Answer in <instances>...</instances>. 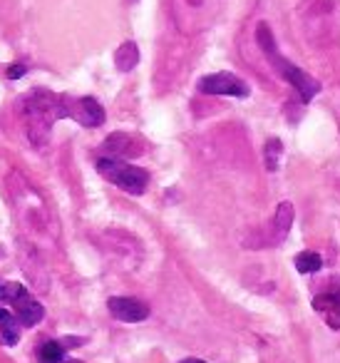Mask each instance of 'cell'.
<instances>
[{
    "mask_svg": "<svg viewBox=\"0 0 340 363\" xmlns=\"http://www.w3.org/2000/svg\"><path fill=\"white\" fill-rule=\"evenodd\" d=\"M23 107H26L28 135H30L33 145L47 142L50 127L55 125L57 120L67 117L65 97L52 95V92H47V90H33L28 97H23Z\"/></svg>",
    "mask_w": 340,
    "mask_h": 363,
    "instance_id": "6da1fadb",
    "label": "cell"
},
{
    "mask_svg": "<svg viewBox=\"0 0 340 363\" xmlns=\"http://www.w3.org/2000/svg\"><path fill=\"white\" fill-rule=\"evenodd\" d=\"M256 40H259L261 50H264L266 57L271 60V65H273L276 70L283 75V80L288 82V85L295 87L300 102H310L315 95H318V92H320V82L315 80V77H310L308 72H303L300 67H295L293 62H288L283 55H280L278 48H276L273 35H271V28L266 26V23H261V26L256 28Z\"/></svg>",
    "mask_w": 340,
    "mask_h": 363,
    "instance_id": "7a4b0ae2",
    "label": "cell"
},
{
    "mask_svg": "<svg viewBox=\"0 0 340 363\" xmlns=\"http://www.w3.org/2000/svg\"><path fill=\"white\" fill-rule=\"evenodd\" d=\"M303 33L310 45H330L338 38V3L335 0H305Z\"/></svg>",
    "mask_w": 340,
    "mask_h": 363,
    "instance_id": "3957f363",
    "label": "cell"
},
{
    "mask_svg": "<svg viewBox=\"0 0 340 363\" xmlns=\"http://www.w3.org/2000/svg\"><path fill=\"white\" fill-rule=\"evenodd\" d=\"M224 0H171V16L184 35H199L219 16Z\"/></svg>",
    "mask_w": 340,
    "mask_h": 363,
    "instance_id": "277c9868",
    "label": "cell"
},
{
    "mask_svg": "<svg viewBox=\"0 0 340 363\" xmlns=\"http://www.w3.org/2000/svg\"><path fill=\"white\" fill-rule=\"evenodd\" d=\"M95 164L97 172L107 182H112L115 187L125 189L130 194H144L147 187H149V172L144 167L130 164L125 160H112V157H100Z\"/></svg>",
    "mask_w": 340,
    "mask_h": 363,
    "instance_id": "5b68a950",
    "label": "cell"
},
{
    "mask_svg": "<svg viewBox=\"0 0 340 363\" xmlns=\"http://www.w3.org/2000/svg\"><path fill=\"white\" fill-rule=\"evenodd\" d=\"M0 301L11 303L16 308V318L21 321V326L33 328L45 318V308L38 298H33V294L28 291L23 284L16 281H8V284H0Z\"/></svg>",
    "mask_w": 340,
    "mask_h": 363,
    "instance_id": "8992f818",
    "label": "cell"
},
{
    "mask_svg": "<svg viewBox=\"0 0 340 363\" xmlns=\"http://www.w3.org/2000/svg\"><path fill=\"white\" fill-rule=\"evenodd\" d=\"M199 92L204 95H226V97H244L251 95V87L241 80L234 72H214V75H204L199 80Z\"/></svg>",
    "mask_w": 340,
    "mask_h": 363,
    "instance_id": "52a82bcc",
    "label": "cell"
},
{
    "mask_svg": "<svg viewBox=\"0 0 340 363\" xmlns=\"http://www.w3.org/2000/svg\"><path fill=\"white\" fill-rule=\"evenodd\" d=\"M65 110L82 127H100L105 122V107L95 97H65Z\"/></svg>",
    "mask_w": 340,
    "mask_h": 363,
    "instance_id": "ba28073f",
    "label": "cell"
},
{
    "mask_svg": "<svg viewBox=\"0 0 340 363\" xmlns=\"http://www.w3.org/2000/svg\"><path fill=\"white\" fill-rule=\"evenodd\" d=\"M107 308H110V313L117 321H125V323H140L149 316V306L132 296H112L107 301Z\"/></svg>",
    "mask_w": 340,
    "mask_h": 363,
    "instance_id": "9c48e42d",
    "label": "cell"
},
{
    "mask_svg": "<svg viewBox=\"0 0 340 363\" xmlns=\"http://www.w3.org/2000/svg\"><path fill=\"white\" fill-rule=\"evenodd\" d=\"M293 204L290 202H280L278 209L273 214V222H271V244H280L288 237L290 227H293Z\"/></svg>",
    "mask_w": 340,
    "mask_h": 363,
    "instance_id": "30bf717a",
    "label": "cell"
},
{
    "mask_svg": "<svg viewBox=\"0 0 340 363\" xmlns=\"http://www.w3.org/2000/svg\"><path fill=\"white\" fill-rule=\"evenodd\" d=\"M313 308L325 318L330 328H340V296L338 294H318L313 298Z\"/></svg>",
    "mask_w": 340,
    "mask_h": 363,
    "instance_id": "8fae6325",
    "label": "cell"
},
{
    "mask_svg": "<svg viewBox=\"0 0 340 363\" xmlns=\"http://www.w3.org/2000/svg\"><path fill=\"white\" fill-rule=\"evenodd\" d=\"M18 341H21V321L8 308H0V343L18 346Z\"/></svg>",
    "mask_w": 340,
    "mask_h": 363,
    "instance_id": "7c38bea8",
    "label": "cell"
},
{
    "mask_svg": "<svg viewBox=\"0 0 340 363\" xmlns=\"http://www.w3.org/2000/svg\"><path fill=\"white\" fill-rule=\"evenodd\" d=\"M137 62H140V48H137L135 40H125L115 50V67L120 72H132Z\"/></svg>",
    "mask_w": 340,
    "mask_h": 363,
    "instance_id": "4fadbf2b",
    "label": "cell"
},
{
    "mask_svg": "<svg viewBox=\"0 0 340 363\" xmlns=\"http://www.w3.org/2000/svg\"><path fill=\"white\" fill-rule=\"evenodd\" d=\"M132 142H135V140H132V137H127V135H110L105 145H102V150H105V157L122 160V157L132 152Z\"/></svg>",
    "mask_w": 340,
    "mask_h": 363,
    "instance_id": "5bb4252c",
    "label": "cell"
},
{
    "mask_svg": "<svg viewBox=\"0 0 340 363\" xmlns=\"http://www.w3.org/2000/svg\"><path fill=\"white\" fill-rule=\"evenodd\" d=\"M65 351L60 341H45L38 348V361L40 363H65Z\"/></svg>",
    "mask_w": 340,
    "mask_h": 363,
    "instance_id": "9a60e30c",
    "label": "cell"
},
{
    "mask_svg": "<svg viewBox=\"0 0 340 363\" xmlns=\"http://www.w3.org/2000/svg\"><path fill=\"white\" fill-rule=\"evenodd\" d=\"M295 269H298L300 274H315L323 269V259L315 252H300L298 257H295Z\"/></svg>",
    "mask_w": 340,
    "mask_h": 363,
    "instance_id": "2e32d148",
    "label": "cell"
},
{
    "mask_svg": "<svg viewBox=\"0 0 340 363\" xmlns=\"http://www.w3.org/2000/svg\"><path fill=\"white\" fill-rule=\"evenodd\" d=\"M280 155H283V145H280V140H276V137H273V140L266 142L264 157H266V167H268V172H276V169H278Z\"/></svg>",
    "mask_w": 340,
    "mask_h": 363,
    "instance_id": "e0dca14e",
    "label": "cell"
},
{
    "mask_svg": "<svg viewBox=\"0 0 340 363\" xmlns=\"http://www.w3.org/2000/svg\"><path fill=\"white\" fill-rule=\"evenodd\" d=\"M26 72H28L26 65H13L11 70H8V77H11V80H18V77L26 75Z\"/></svg>",
    "mask_w": 340,
    "mask_h": 363,
    "instance_id": "ac0fdd59",
    "label": "cell"
},
{
    "mask_svg": "<svg viewBox=\"0 0 340 363\" xmlns=\"http://www.w3.org/2000/svg\"><path fill=\"white\" fill-rule=\"evenodd\" d=\"M179 363H206V361H201V358H184V361H179Z\"/></svg>",
    "mask_w": 340,
    "mask_h": 363,
    "instance_id": "d6986e66",
    "label": "cell"
},
{
    "mask_svg": "<svg viewBox=\"0 0 340 363\" xmlns=\"http://www.w3.org/2000/svg\"><path fill=\"white\" fill-rule=\"evenodd\" d=\"M65 363H82V361H65Z\"/></svg>",
    "mask_w": 340,
    "mask_h": 363,
    "instance_id": "ffe728a7",
    "label": "cell"
},
{
    "mask_svg": "<svg viewBox=\"0 0 340 363\" xmlns=\"http://www.w3.org/2000/svg\"><path fill=\"white\" fill-rule=\"evenodd\" d=\"M132 3H135V0H132Z\"/></svg>",
    "mask_w": 340,
    "mask_h": 363,
    "instance_id": "44dd1931",
    "label": "cell"
}]
</instances>
